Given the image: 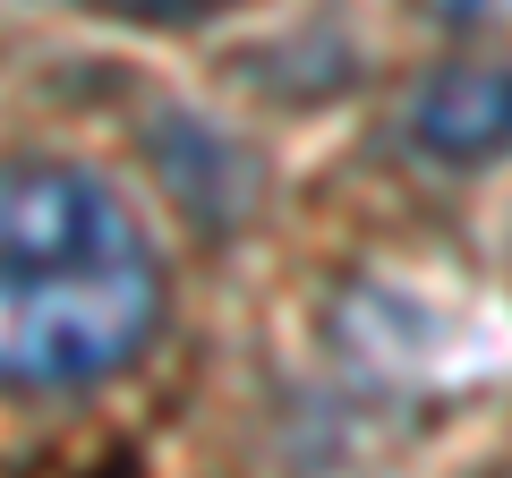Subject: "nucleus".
Segmentation results:
<instances>
[{
    "label": "nucleus",
    "instance_id": "obj_1",
    "mask_svg": "<svg viewBox=\"0 0 512 478\" xmlns=\"http://www.w3.org/2000/svg\"><path fill=\"white\" fill-rule=\"evenodd\" d=\"M163 325V265L146 239L77 257H0V385L69 393L120 376Z\"/></svg>",
    "mask_w": 512,
    "mask_h": 478
},
{
    "label": "nucleus",
    "instance_id": "obj_3",
    "mask_svg": "<svg viewBox=\"0 0 512 478\" xmlns=\"http://www.w3.org/2000/svg\"><path fill=\"white\" fill-rule=\"evenodd\" d=\"M410 146L444 171H487L512 154V60H444L410 94Z\"/></svg>",
    "mask_w": 512,
    "mask_h": 478
},
{
    "label": "nucleus",
    "instance_id": "obj_4",
    "mask_svg": "<svg viewBox=\"0 0 512 478\" xmlns=\"http://www.w3.org/2000/svg\"><path fill=\"white\" fill-rule=\"evenodd\" d=\"M103 18H128V26H197L214 18V9H231V0H94Z\"/></svg>",
    "mask_w": 512,
    "mask_h": 478
},
{
    "label": "nucleus",
    "instance_id": "obj_2",
    "mask_svg": "<svg viewBox=\"0 0 512 478\" xmlns=\"http://www.w3.org/2000/svg\"><path fill=\"white\" fill-rule=\"evenodd\" d=\"M120 239L146 231L103 171L60 163V154L0 163V257H77V248H120Z\"/></svg>",
    "mask_w": 512,
    "mask_h": 478
}]
</instances>
